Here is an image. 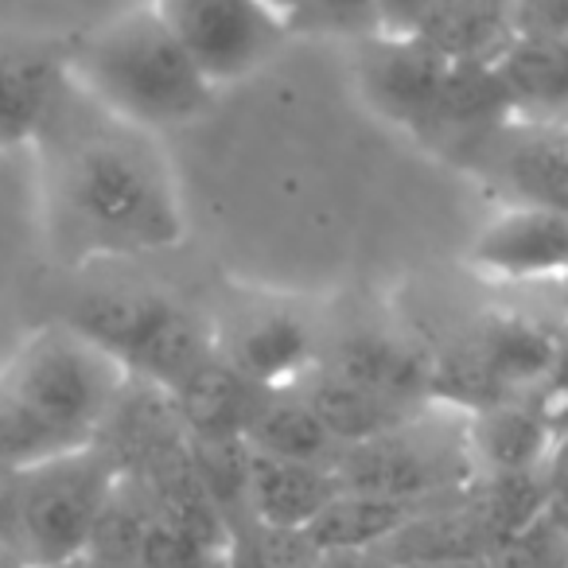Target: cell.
<instances>
[{
	"label": "cell",
	"mask_w": 568,
	"mask_h": 568,
	"mask_svg": "<svg viewBox=\"0 0 568 568\" xmlns=\"http://www.w3.org/2000/svg\"><path fill=\"white\" fill-rule=\"evenodd\" d=\"M560 332L537 316L521 312H490L475 320V327L464 335V343L475 351L490 378L506 389V397H537L557 366Z\"/></svg>",
	"instance_id": "5bb4252c"
},
{
	"label": "cell",
	"mask_w": 568,
	"mask_h": 568,
	"mask_svg": "<svg viewBox=\"0 0 568 568\" xmlns=\"http://www.w3.org/2000/svg\"><path fill=\"white\" fill-rule=\"evenodd\" d=\"M245 444L268 456L308 459V464H335L339 444L327 433L320 413L304 397V389H257L250 420H245Z\"/></svg>",
	"instance_id": "ffe728a7"
},
{
	"label": "cell",
	"mask_w": 568,
	"mask_h": 568,
	"mask_svg": "<svg viewBox=\"0 0 568 568\" xmlns=\"http://www.w3.org/2000/svg\"><path fill=\"white\" fill-rule=\"evenodd\" d=\"M324 366L335 374L371 386L378 394H389L397 402L433 405L428 402V382H433V351L402 339L389 332H355L339 339Z\"/></svg>",
	"instance_id": "e0dca14e"
},
{
	"label": "cell",
	"mask_w": 568,
	"mask_h": 568,
	"mask_svg": "<svg viewBox=\"0 0 568 568\" xmlns=\"http://www.w3.org/2000/svg\"><path fill=\"white\" fill-rule=\"evenodd\" d=\"M464 428H467V452H471V464H475V479L545 471L552 448L560 440L552 420L537 405V397H510V402L467 413Z\"/></svg>",
	"instance_id": "4fadbf2b"
},
{
	"label": "cell",
	"mask_w": 568,
	"mask_h": 568,
	"mask_svg": "<svg viewBox=\"0 0 568 568\" xmlns=\"http://www.w3.org/2000/svg\"><path fill=\"white\" fill-rule=\"evenodd\" d=\"M552 568H568V552H565V557H560V560H557V565H552Z\"/></svg>",
	"instance_id": "1f68e13d"
},
{
	"label": "cell",
	"mask_w": 568,
	"mask_h": 568,
	"mask_svg": "<svg viewBox=\"0 0 568 568\" xmlns=\"http://www.w3.org/2000/svg\"><path fill=\"white\" fill-rule=\"evenodd\" d=\"M374 9H378V36L413 40L428 24L436 0H374Z\"/></svg>",
	"instance_id": "4316f807"
},
{
	"label": "cell",
	"mask_w": 568,
	"mask_h": 568,
	"mask_svg": "<svg viewBox=\"0 0 568 568\" xmlns=\"http://www.w3.org/2000/svg\"><path fill=\"white\" fill-rule=\"evenodd\" d=\"M514 40H557L568 36V0H510Z\"/></svg>",
	"instance_id": "484cf974"
},
{
	"label": "cell",
	"mask_w": 568,
	"mask_h": 568,
	"mask_svg": "<svg viewBox=\"0 0 568 568\" xmlns=\"http://www.w3.org/2000/svg\"><path fill=\"white\" fill-rule=\"evenodd\" d=\"M467 268L498 284L568 276V214L549 206L503 203L467 245Z\"/></svg>",
	"instance_id": "30bf717a"
},
{
	"label": "cell",
	"mask_w": 568,
	"mask_h": 568,
	"mask_svg": "<svg viewBox=\"0 0 568 568\" xmlns=\"http://www.w3.org/2000/svg\"><path fill=\"white\" fill-rule=\"evenodd\" d=\"M168 397H172L175 417H180L187 440H245V420H250L257 386H250L214 351Z\"/></svg>",
	"instance_id": "ac0fdd59"
},
{
	"label": "cell",
	"mask_w": 568,
	"mask_h": 568,
	"mask_svg": "<svg viewBox=\"0 0 568 568\" xmlns=\"http://www.w3.org/2000/svg\"><path fill=\"white\" fill-rule=\"evenodd\" d=\"M152 4H168V0H152Z\"/></svg>",
	"instance_id": "d6a6232c"
},
{
	"label": "cell",
	"mask_w": 568,
	"mask_h": 568,
	"mask_svg": "<svg viewBox=\"0 0 568 568\" xmlns=\"http://www.w3.org/2000/svg\"><path fill=\"white\" fill-rule=\"evenodd\" d=\"M436 498H386L366 490H339L327 503V510L308 526L312 541L324 552H378L409 526L413 518L428 510Z\"/></svg>",
	"instance_id": "d6986e66"
},
{
	"label": "cell",
	"mask_w": 568,
	"mask_h": 568,
	"mask_svg": "<svg viewBox=\"0 0 568 568\" xmlns=\"http://www.w3.org/2000/svg\"><path fill=\"white\" fill-rule=\"evenodd\" d=\"M121 487V464L105 440L67 448L20 475V557L28 568H71L94 552Z\"/></svg>",
	"instance_id": "5b68a950"
},
{
	"label": "cell",
	"mask_w": 568,
	"mask_h": 568,
	"mask_svg": "<svg viewBox=\"0 0 568 568\" xmlns=\"http://www.w3.org/2000/svg\"><path fill=\"white\" fill-rule=\"evenodd\" d=\"M433 409L378 440L343 448L332 464L339 487L386 498H436L471 487L475 464L467 452L464 417L448 409L433 417Z\"/></svg>",
	"instance_id": "8992f818"
},
{
	"label": "cell",
	"mask_w": 568,
	"mask_h": 568,
	"mask_svg": "<svg viewBox=\"0 0 568 568\" xmlns=\"http://www.w3.org/2000/svg\"><path fill=\"white\" fill-rule=\"evenodd\" d=\"M420 40L456 63H495L514 43L510 0H436Z\"/></svg>",
	"instance_id": "44dd1931"
},
{
	"label": "cell",
	"mask_w": 568,
	"mask_h": 568,
	"mask_svg": "<svg viewBox=\"0 0 568 568\" xmlns=\"http://www.w3.org/2000/svg\"><path fill=\"white\" fill-rule=\"evenodd\" d=\"M67 324L94 339L133 382L164 394L219 351L211 327L156 288H98L74 304Z\"/></svg>",
	"instance_id": "277c9868"
},
{
	"label": "cell",
	"mask_w": 568,
	"mask_h": 568,
	"mask_svg": "<svg viewBox=\"0 0 568 568\" xmlns=\"http://www.w3.org/2000/svg\"><path fill=\"white\" fill-rule=\"evenodd\" d=\"M129 382L121 363L63 320L20 343L0 371V394L71 440H102Z\"/></svg>",
	"instance_id": "3957f363"
},
{
	"label": "cell",
	"mask_w": 568,
	"mask_h": 568,
	"mask_svg": "<svg viewBox=\"0 0 568 568\" xmlns=\"http://www.w3.org/2000/svg\"><path fill=\"white\" fill-rule=\"evenodd\" d=\"M293 32L371 40V36H378V9H374V0H301V9L293 17Z\"/></svg>",
	"instance_id": "d4e9b609"
},
{
	"label": "cell",
	"mask_w": 568,
	"mask_h": 568,
	"mask_svg": "<svg viewBox=\"0 0 568 568\" xmlns=\"http://www.w3.org/2000/svg\"><path fill=\"white\" fill-rule=\"evenodd\" d=\"M20 467L0 464V541L20 552Z\"/></svg>",
	"instance_id": "83f0119b"
},
{
	"label": "cell",
	"mask_w": 568,
	"mask_h": 568,
	"mask_svg": "<svg viewBox=\"0 0 568 568\" xmlns=\"http://www.w3.org/2000/svg\"><path fill=\"white\" fill-rule=\"evenodd\" d=\"M71 90V59L43 40L0 43V149L36 144Z\"/></svg>",
	"instance_id": "8fae6325"
},
{
	"label": "cell",
	"mask_w": 568,
	"mask_h": 568,
	"mask_svg": "<svg viewBox=\"0 0 568 568\" xmlns=\"http://www.w3.org/2000/svg\"><path fill=\"white\" fill-rule=\"evenodd\" d=\"M36 149L48 237L63 265L164 253L187 237L180 187L156 133L105 113L74 79Z\"/></svg>",
	"instance_id": "6da1fadb"
},
{
	"label": "cell",
	"mask_w": 568,
	"mask_h": 568,
	"mask_svg": "<svg viewBox=\"0 0 568 568\" xmlns=\"http://www.w3.org/2000/svg\"><path fill=\"white\" fill-rule=\"evenodd\" d=\"M452 160L498 191L503 203L568 214V118L510 113L452 152Z\"/></svg>",
	"instance_id": "52a82bcc"
},
{
	"label": "cell",
	"mask_w": 568,
	"mask_h": 568,
	"mask_svg": "<svg viewBox=\"0 0 568 568\" xmlns=\"http://www.w3.org/2000/svg\"><path fill=\"white\" fill-rule=\"evenodd\" d=\"M514 113L568 118V36L557 40H514L495 59Z\"/></svg>",
	"instance_id": "7402d4cb"
},
{
	"label": "cell",
	"mask_w": 568,
	"mask_h": 568,
	"mask_svg": "<svg viewBox=\"0 0 568 568\" xmlns=\"http://www.w3.org/2000/svg\"><path fill=\"white\" fill-rule=\"evenodd\" d=\"M268 4H273L276 12H281L284 20H288V24H293V17H296V9H301V0H268Z\"/></svg>",
	"instance_id": "f546056e"
},
{
	"label": "cell",
	"mask_w": 568,
	"mask_h": 568,
	"mask_svg": "<svg viewBox=\"0 0 568 568\" xmlns=\"http://www.w3.org/2000/svg\"><path fill=\"white\" fill-rule=\"evenodd\" d=\"M339 475L332 464L268 456L250 448V475H245V518L265 526L308 529L339 495Z\"/></svg>",
	"instance_id": "9a60e30c"
},
{
	"label": "cell",
	"mask_w": 568,
	"mask_h": 568,
	"mask_svg": "<svg viewBox=\"0 0 568 568\" xmlns=\"http://www.w3.org/2000/svg\"><path fill=\"white\" fill-rule=\"evenodd\" d=\"M301 389L312 402V409L320 413V420L327 425V433L335 436L339 452L351 448V444L378 440V436L394 433V428L417 420L425 409H433V405L397 402V397L378 394L371 386H358V382L343 378V374H335L324 363L304 378Z\"/></svg>",
	"instance_id": "2e32d148"
},
{
	"label": "cell",
	"mask_w": 568,
	"mask_h": 568,
	"mask_svg": "<svg viewBox=\"0 0 568 568\" xmlns=\"http://www.w3.org/2000/svg\"><path fill=\"white\" fill-rule=\"evenodd\" d=\"M549 521H552V526H557L560 541L568 545V510H557V514H549Z\"/></svg>",
	"instance_id": "4dcf8cb0"
},
{
	"label": "cell",
	"mask_w": 568,
	"mask_h": 568,
	"mask_svg": "<svg viewBox=\"0 0 568 568\" xmlns=\"http://www.w3.org/2000/svg\"><path fill=\"white\" fill-rule=\"evenodd\" d=\"M214 347L257 389H296L320 366L312 327L288 312H257L214 335Z\"/></svg>",
	"instance_id": "7c38bea8"
},
{
	"label": "cell",
	"mask_w": 568,
	"mask_h": 568,
	"mask_svg": "<svg viewBox=\"0 0 568 568\" xmlns=\"http://www.w3.org/2000/svg\"><path fill=\"white\" fill-rule=\"evenodd\" d=\"M452 71H456V59L440 55L420 36L413 40L371 36L358 48V90L371 102V110L409 129L420 141H433L440 125Z\"/></svg>",
	"instance_id": "9c48e42d"
},
{
	"label": "cell",
	"mask_w": 568,
	"mask_h": 568,
	"mask_svg": "<svg viewBox=\"0 0 568 568\" xmlns=\"http://www.w3.org/2000/svg\"><path fill=\"white\" fill-rule=\"evenodd\" d=\"M0 568H28V565H24V557L12 549V545L0 541Z\"/></svg>",
	"instance_id": "f1b7e54d"
},
{
	"label": "cell",
	"mask_w": 568,
	"mask_h": 568,
	"mask_svg": "<svg viewBox=\"0 0 568 568\" xmlns=\"http://www.w3.org/2000/svg\"><path fill=\"white\" fill-rule=\"evenodd\" d=\"M160 9L214 90L250 79L293 36L268 0H168Z\"/></svg>",
	"instance_id": "ba28073f"
},
{
	"label": "cell",
	"mask_w": 568,
	"mask_h": 568,
	"mask_svg": "<svg viewBox=\"0 0 568 568\" xmlns=\"http://www.w3.org/2000/svg\"><path fill=\"white\" fill-rule=\"evenodd\" d=\"M67 59L74 87L90 102L144 133L191 125L219 94L152 0L82 36Z\"/></svg>",
	"instance_id": "7a4b0ae2"
},
{
	"label": "cell",
	"mask_w": 568,
	"mask_h": 568,
	"mask_svg": "<svg viewBox=\"0 0 568 568\" xmlns=\"http://www.w3.org/2000/svg\"><path fill=\"white\" fill-rule=\"evenodd\" d=\"M565 281H568V276H565Z\"/></svg>",
	"instance_id": "836d02e7"
},
{
	"label": "cell",
	"mask_w": 568,
	"mask_h": 568,
	"mask_svg": "<svg viewBox=\"0 0 568 568\" xmlns=\"http://www.w3.org/2000/svg\"><path fill=\"white\" fill-rule=\"evenodd\" d=\"M324 549L312 541L308 529L265 526V521H242L234 529L226 568H320Z\"/></svg>",
	"instance_id": "603a6c76"
},
{
	"label": "cell",
	"mask_w": 568,
	"mask_h": 568,
	"mask_svg": "<svg viewBox=\"0 0 568 568\" xmlns=\"http://www.w3.org/2000/svg\"><path fill=\"white\" fill-rule=\"evenodd\" d=\"M133 565L136 568H226L230 549L199 541V537L172 526L160 514H149V521H144L141 537L133 545Z\"/></svg>",
	"instance_id": "cb8c5ba5"
}]
</instances>
